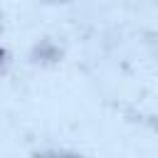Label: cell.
Listing matches in <instances>:
<instances>
[{
  "label": "cell",
  "instance_id": "obj_1",
  "mask_svg": "<svg viewBox=\"0 0 158 158\" xmlns=\"http://www.w3.org/2000/svg\"><path fill=\"white\" fill-rule=\"evenodd\" d=\"M59 59H62V47L49 37L40 40L30 49V62H35V64H57Z\"/></svg>",
  "mask_w": 158,
  "mask_h": 158
},
{
  "label": "cell",
  "instance_id": "obj_2",
  "mask_svg": "<svg viewBox=\"0 0 158 158\" xmlns=\"http://www.w3.org/2000/svg\"><path fill=\"white\" fill-rule=\"evenodd\" d=\"M32 158H89V156L77 153V151H40Z\"/></svg>",
  "mask_w": 158,
  "mask_h": 158
},
{
  "label": "cell",
  "instance_id": "obj_3",
  "mask_svg": "<svg viewBox=\"0 0 158 158\" xmlns=\"http://www.w3.org/2000/svg\"><path fill=\"white\" fill-rule=\"evenodd\" d=\"M42 2H47V5H67L72 0H42Z\"/></svg>",
  "mask_w": 158,
  "mask_h": 158
}]
</instances>
